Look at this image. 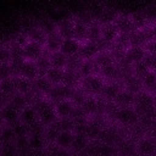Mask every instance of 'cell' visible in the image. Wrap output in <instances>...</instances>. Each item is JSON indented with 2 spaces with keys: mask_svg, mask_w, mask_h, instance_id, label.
<instances>
[{
  "mask_svg": "<svg viewBox=\"0 0 156 156\" xmlns=\"http://www.w3.org/2000/svg\"><path fill=\"white\" fill-rule=\"evenodd\" d=\"M13 40H15L16 43H18L20 45L24 46V45L29 41V38H28V35L26 34V32H24V30H22V32H18V33L15 35Z\"/></svg>",
  "mask_w": 156,
  "mask_h": 156,
  "instance_id": "9f6ffc18",
  "label": "cell"
},
{
  "mask_svg": "<svg viewBox=\"0 0 156 156\" xmlns=\"http://www.w3.org/2000/svg\"><path fill=\"white\" fill-rule=\"evenodd\" d=\"M60 132H61V129H60V127H58V124H57V119H56L54 123L46 126V127H45V130H44V138H45L46 144L55 143L56 139H57V136H58V133H60Z\"/></svg>",
  "mask_w": 156,
  "mask_h": 156,
  "instance_id": "83f0119b",
  "label": "cell"
},
{
  "mask_svg": "<svg viewBox=\"0 0 156 156\" xmlns=\"http://www.w3.org/2000/svg\"><path fill=\"white\" fill-rule=\"evenodd\" d=\"M89 141H90L89 138L84 133H77L73 135V140H72V144L69 146V151L73 154H79L80 151H83L87 147Z\"/></svg>",
  "mask_w": 156,
  "mask_h": 156,
  "instance_id": "e0dca14e",
  "label": "cell"
},
{
  "mask_svg": "<svg viewBox=\"0 0 156 156\" xmlns=\"http://www.w3.org/2000/svg\"><path fill=\"white\" fill-rule=\"evenodd\" d=\"M74 104L69 100V99H66V100H62L60 101L58 104L55 105V110H56V115L58 118H62V117H68L72 108H73Z\"/></svg>",
  "mask_w": 156,
  "mask_h": 156,
  "instance_id": "f546056e",
  "label": "cell"
},
{
  "mask_svg": "<svg viewBox=\"0 0 156 156\" xmlns=\"http://www.w3.org/2000/svg\"><path fill=\"white\" fill-rule=\"evenodd\" d=\"M130 20L136 29H144L145 27H147V17L144 13H140V12L133 13L130 15Z\"/></svg>",
  "mask_w": 156,
  "mask_h": 156,
  "instance_id": "bcb514c9",
  "label": "cell"
},
{
  "mask_svg": "<svg viewBox=\"0 0 156 156\" xmlns=\"http://www.w3.org/2000/svg\"><path fill=\"white\" fill-rule=\"evenodd\" d=\"M45 127L39 119L34 121L33 123L30 124H27V128H28V134H37V133H44L45 130Z\"/></svg>",
  "mask_w": 156,
  "mask_h": 156,
  "instance_id": "f907efd6",
  "label": "cell"
},
{
  "mask_svg": "<svg viewBox=\"0 0 156 156\" xmlns=\"http://www.w3.org/2000/svg\"><path fill=\"white\" fill-rule=\"evenodd\" d=\"M134 98H135V94H133L126 89H122L113 99V102L118 107H133Z\"/></svg>",
  "mask_w": 156,
  "mask_h": 156,
  "instance_id": "5bb4252c",
  "label": "cell"
},
{
  "mask_svg": "<svg viewBox=\"0 0 156 156\" xmlns=\"http://www.w3.org/2000/svg\"><path fill=\"white\" fill-rule=\"evenodd\" d=\"M101 38V24L98 21H93L88 26V41H96Z\"/></svg>",
  "mask_w": 156,
  "mask_h": 156,
  "instance_id": "ab89813d",
  "label": "cell"
},
{
  "mask_svg": "<svg viewBox=\"0 0 156 156\" xmlns=\"http://www.w3.org/2000/svg\"><path fill=\"white\" fill-rule=\"evenodd\" d=\"M44 150L48 156H69V154H71V151H68V149L60 147L56 143L46 144Z\"/></svg>",
  "mask_w": 156,
  "mask_h": 156,
  "instance_id": "d590c367",
  "label": "cell"
},
{
  "mask_svg": "<svg viewBox=\"0 0 156 156\" xmlns=\"http://www.w3.org/2000/svg\"><path fill=\"white\" fill-rule=\"evenodd\" d=\"M117 154L119 155H134L136 154V141L129 136L123 139L117 146H116Z\"/></svg>",
  "mask_w": 156,
  "mask_h": 156,
  "instance_id": "ac0fdd59",
  "label": "cell"
},
{
  "mask_svg": "<svg viewBox=\"0 0 156 156\" xmlns=\"http://www.w3.org/2000/svg\"><path fill=\"white\" fill-rule=\"evenodd\" d=\"M12 129H13V133L16 136H23V135H28V128H27V124L22 123L21 121L16 122L15 124L11 126Z\"/></svg>",
  "mask_w": 156,
  "mask_h": 156,
  "instance_id": "816d5d0a",
  "label": "cell"
},
{
  "mask_svg": "<svg viewBox=\"0 0 156 156\" xmlns=\"http://www.w3.org/2000/svg\"><path fill=\"white\" fill-rule=\"evenodd\" d=\"M82 80V76L79 73V71H71V69H65L63 73V79L62 83L65 85H68L71 88H76L80 84Z\"/></svg>",
  "mask_w": 156,
  "mask_h": 156,
  "instance_id": "d4e9b609",
  "label": "cell"
},
{
  "mask_svg": "<svg viewBox=\"0 0 156 156\" xmlns=\"http://www.w3.org/2000/svg\"><path fill=\"white\" fill-rule=\"evenodd\" d=\"M9 101H10V98H9L6 94H4V93L0 91V108L4 107Z\"/></svg>",
  "mask_w": 156,
  "mask_h": 156,
  "instance_id": "680465c9",
  "label": "cell"
},
{
  "mask_svg": "<svg viewBox=\"0 0 156 156\" xmlns=\"http://www.w3.org/2000/svg\"><path fill=\"white\" fill-rule=\"evenodd\" d=\"M87 96H88V94L85 93V90H84L80 85H78V87H76V88L73 89V93H72L69 100H71L74 105H82V104L84 102V100L87 99Z\"/></svg>",
  "mask_w": 156,
  "mask_h": 156,
  "instance_id": "7bdbcfd3",
  "label": "cell"
},
{
  "mask_svg": "<svg viewBox=\"0 0 156 156\" xmlns=\"http://www.w3.org/2000/svg\"><path fill=\"white\" fill-rule=\"evenodd\" d=\"M136 154L140 156H155L156 155V140L145 135L136 141Z\"/></svg>",
  "mask_w": 156,
  "mask_h": 156,
  "instance_id": "52a82bcc",
  "label": "cell"
},
{
  "mask_svg": "<svg viewBox=\"0 0 156 156\" xmlns=\"http://www.w3.org/2000/svg\"><path fill=\"white\" fill-rule=\"evenodd\" d=\"M33 107H34V110L38 115V119L44 126H49L58 118L57 115H56L55 105H52L46 98H43L39 101H37L33 105Z\"/></svg>",
  "mask_w": 156,
  "mask_h": 156,
  "instance_id": "6da1fadb",
  "label": "cell"
},
{
  "mask_svg": "<svg viewBox=\"0 0 156 156\" xmlns=\"http://www.w3.org/2000/svg\"><path fill=\"white\" fill-rule=\"evenodd\" d=\"M113 23L117 26L118 28V32L119 33H124V34H130L133 33L134 30H136V28L134 27L132 20H130V16H127V15H117L113 20Z\"/></svg>",
  "mask_w": 156,
  "mask_h": 156,
  "instance_id": "30bf717a",
  "label": "cell"
},
{
  "mask_svg": "<svg viewBox=\"0 0 156 156\" xmlns=\"http://www.w3.org/2000/svg\"><path fill=\"white\" fill-rule=\"evenodd\" d=\"M24 32L28 35L29 40L35 41V43H39L41 45H45V41H46V37L48 35H46V33L39 26H30Z\"/></svg>",
  "mask_w": 156,
  "mask_h": 156,
  "instance_id": "ffe728a7",
  "label": "cell"
},
{
  "mask_svg": "<svg viewBox=\"0 0 156 156\" xmlns=\"http://www.w3.org/2000/svg\"><path fill=\"white\" fill-rule=\"evenodd\" d=\"M80 48V43L77 41L76 39H63L62 44H61V48H60V51L62 54H65L66 56H71V55H74V54H78V50Z\"/></svg>",
  "mask_w": 156,
  "mask_h": 156,
  "instance_id": "484cf974",
  "label": "cell"
},
{
  "mask_svg": "<svg viewBox=\"0 0 156 156\" xmlns=\"http://www.w3.org/2000/svg\"><path fill=\"white\" fill-rule=\"evenodd\" d=\"M0 149H1V144H0Z\"/></svg>",
  "mask_w": 156,
  "mask_h": 156,
  "instance_id": "be15d7a7",
  "label": "cell"
},
{
  "mask_svg": "<svg viewBox=\"0 0 156 156\" xmlns=\"http://www.w3.org/2000/svg\"><path fill=\"white\" fill-rule=\"evenodd\" d=\"M29 146L34 151H40L45 147L46 141L44 138V133H37V134H28Z\"/></svg>",
  "mask_w": 156,
  "mask_h": 156,
  "instance_id": "f1b7e54d",
  "label": "cell"
},
{
  "mask_svg": "<svg viewBox=\"0 0 156 156\" xmlns=\"http://www.w3.org/2000/svg\"><path fill=\"white\" fill-rule=\"evenodd\" d=\"M9 77H12L10 62L9 63H0V80L9 78Z\"/></svg>",
  "mask_w": 156,
  "mask_h": 156,
  "instance_id": "11a10c76",
  "label": "cell"
},
{
  "mask_svg": "<svg viewBox=\"0 0 156 156\" xmlns=\"http://www.w3.org/2000/svg\"><path fill=\"white\" fill-rule=\"evenodd\" d=\"M112 45H115V46H117L119 49H123V50H128L130 48V44H129V34L118 33V35L113 40Z\"/></svg>",
  "mask_w": 156,
  "mask_h": 156,
  "instance_id": "7dc6e473",
  "label": "cell"
},
{
  "mask_svg": "<svg viewBox=\"0 0 156 156\" xmlns=\"http://www.w3.org/2000/svg\"><path fill=\"white\" fill-rule=\"evenodd\" d=\"M147 38L143 29H136L133 33L129 34V44L130 46H138V48H145L147 44Z\"/></svg>",
  "mask_w": 156,
  "mask_h": 156,
  "instance_id": "4316f807",
  "label": "cell"
},
{
  "mask_svg": "<svg viewBox=\"0 0 156 156\" xmlns=\"http://www.w3.org/2000/svg\"><path fill=\"white\" fill-rule=\"evenodd\" d=\"M15 139L16 135L13 133L12 127L9 124H4L0 132V143H10V141H15Z\"/></svg>",
  "mask_w": 156,
  "mask_h": 156,
  "instance_id": "f6af8a7d",
  "label": "cell"
},
{
  "mask_svg": "<svg viewBox=\"0 0 156 156\" xmlns=\"http://www.w3.org/2000/svg\"><path fill=\"white\" fill-rule=\"evenodd\" d=\"M144 62L146 63V66L149 67L150 71H155L156 69V54L146 52V55L144 57Z\"/></svg>",
  "mask_w": 156,
  "mask_h": 156,
  "instance_id": "db71d44e",
  "label": "cell"
},
{
  "mask_svg": "<svg viewBox=\"0 0 156 156\" xmlns=\"http://www.w3.org/2000/svg\"><path fill=\"white\" fill-rule=\"evenodd\" d=\"M117 154V150L115 146L104 144L101 141L90 140L87 145V147L77 154V156H115Z\"/></svg>",
  "mask_w": 156,
  "mask_h": 156,
  "instance_id": "7a4b0ae2",
  "label": "cell"
},
{
  "mask_svg": "<svg viewBox=\"0 0 156 156\" xmlns=\"http://www.w3.org/2000/svg\"><path fill=\"white\" fill-rule=\"evenodd\" d=\"M20 76L21 77H24L29 80H35L38 77H39V71L37 68V65L34 61H30V60H26L22 68H21V72H20Z\"/></svg>",
  "mask_w": 156,
  "mask_h": 156,
  "instance_id": "2e32d148",
  "label": "cell"
},
{
  "mask_svg": "<svg viewBox=\"0 0 156 156\" xmlns=\"http://www.w3.org/2000/svg\"><path fill=\"white\" fill-rule=\"evenodd\" d=\"M132 69H133V74H134L135 77H138L139 79H143V78L150 72V69H149V67L146 66V63L144 62V60L133 63V65H132Z\"/></svg>",
  "mask_w": 156,
  "mask_h": 156,
  "instance_id": "ee69618b",
  "label": "cell"
},
{
  "mask_svg": "<svg viewBox=\"0 0 156 156\" xmlns=\"http://www.w3.org/2000/svg\"><path fill=\"white\" fill-rule=\"evenodd\" d=\"M13 77V80H15V87H16V90L21 94H26L30 90L32 85H33V82L24 78V77H21V76H12Z\"/></svg>",
  "mask_w": 156,
  "mask_h": 156,
  "instance_id": "d6a6232c",
  "label": "cell"
},
{
  "mask_svg": "<svg viewBox=\"0 0 156 156\" xmlns=\"http://www.w3.org/2000/svg\"><path fill=\"white\" fill-rule=\"evenodd\" d=\"M23 52H24V58L35 61L43 52H44V45L29 40L24 46H23Z\"/></svg>",
  "mask_w": 156,
  "mask_h": 156,
  "instance_id": "8fae6325",
  "label": "cell"
},
{
  "mask_svg": "<svg viewBox=\"0 0 156 156\" xmlns=\"http://www.w3.org/2000/svg\"><path fill=\"white\" fill-rule=\"evenodd\" d=\"M154 72H155V74H156V69H155V71H154Z\"/></svg>",
  "mask_w": 156,
  "mask_h": 156,
  "instance_id": "6125c7cd",
  "label": "cell"
},
{
  "mask_svg": "<svg viewBox=\"0 0 156 156\" xmlns=\"http://www.w3.org/2000/svg\"><path fill=\"white\" fill-rule=\"evenodd\" d=\"M4 126V118H2V115H1V111H0V127Z\"/></svg>",
  "mask_w": 156,
  "mask_h": 156,
  "instance_id": "94428289",
  "label": "cell"
},
{
  "mask_svg": "<svg viewBox=\"0 0 156 156\" xmlns=\"http://www.w3.org/2000/svg\"><path fill=\"white\" fill-rule=\"evenodd\" d=\"M123 89L122 82H106L100 91V96L107 101H113L116 95Z\"/></svg>",
  "mask_w": 156,
  "mask_h": 156,
  "instance_id": "ba28073f",
  "label": "cell"
},
{
  "mask_svg": "<svg viewBox=\"0 0 156 156\" xmlns=\"http://www.w3.org/2000/svg\"><path fill=\"white\" fill-rule=\"evenodd\" d=\"M0 91L4 93V94H6L9 98L17 91L16 90V87H15L13 77H9V78H5V79L0 80Z\"/></svg>",
  "mask_w": 156,
  "mask_h": 156,
  "instance_id": "60d3db41",
  "label": "cell"
},
{
  "mask_svg": "<svg viewBox=\"0 0 156 156\" xmlns=\"http://www.w3.org/2000/svg\"><path fill=\"white\" fill-rule=\"evenodd\" d=\"M83 107V110L85 111V113L90 117L94 115H98V101H96V96L94 95H88L87 99L84 100V102L80 105Z\"/></svg>",
  "mask_w": 156,
  "mask_h": 156,
  "instance_id": "1f68e13d",
  "label": "cell"
},
{
  "mask_svg": "<svg viewBox=\"0 0 156 156\" xmlns=\"http://www.w3.org/2000/svg\"><path fill=\"white\" fill-rule=\"evenodd\" d=\"M33 85H34V88L39 91V93H41L44 96L46 95V93L50 90V88L52 87V84L50 83V80L46 78V76H39L35 80H33Z\"/></svg>",
  "mask_w": 156,
  "mask_h": 156,
  "instance_id": "8d00e7d4",
  "label": "cell"
},
{
  "mask_svg": "<svg viewBox=\"0 0 156 156\" xmlns=\"http://www.w3.org/2000/svg\"><path fill=\"white\" fill-rule=\"evenodd\" d=\"M0 111H1V115H2V118H4L5 124L12 126V124H15L16 122L20 121V113H21V111L18 108H16L10 101L4 107H1Z\"/></svg>",
  "mask_w": 156,
  "mask_h": 156,
  "instance_id": "9c48e42d",
  "label": "cell"
},
{
  "mask_svg": "<svg viewBox=\"0 0 156 156\" xmlns=\"http://www.w3.org/2000/svg\"><path fill=\"white\" fill-rule=\"evenodd\" d=\"M57 124L60 127L61 130H73L74 123L69 117H62V118H57Z\"/></svg>",
  "mask_w": 156,
  "mask_h": 156,
  "instance_id": "f5cc1de1",
  "label": "cell"
},
{
  "mask_svg": "<svg viewBox=\"0 0 156 156\" xmlns=\"http://www.w3.org/2000/svg\"><path fill=\"white\" fill-rule=\"evenodd\" d=\"M38 119V115L34 110L33 106L30 105H27L23 110H21V113H20V121L24 124H30L33 123L34 121Z\"/></svg>",
  "mask_w": 156,
  "mask_h": 156,
  "instance_id": "4dcf8cb0",
  "label": "cell"
},
{
  "mask_svg": "<svg viewBox=\"0 0 156 156\" xmlns=\"http://www.w3.org/2000/svg\"><path fill=\"white\" fill-rule=\"evenodd\" d=\"M0 132H1V128H0Z\"/></svg>",
  "mask_w": 156,
  "mask_h": 156,
  "instance_id": "e7e4bbea",
  "label": "cell"
},
{
  "mask_svg": "<svg viewBox=\"0 0 156 156\" xmlns=\"http://www.w3.org/2000/svg\"><path fill=\"white\" fill-rule=\"evenodd\" d=\"M115 122L127 129L134 127L139 122V115L133 107H119L115 117Z\"/></svg>",
  "mask_w": 156,
  "mask_h": 156,
  "instance_id": "277c9868",
  "label": "cell"
},
{
  "mask_svg": "<svg viewBox=\"0 0 156 156\" xmlns=\"http://www.w3.org/2000/svg\"><path fill=\"white\" fill-rule=\"evenodd\" d=\"M150 136H152L155 140H156V124H155V127L151 129V132H150V134H149Z\"/></svg>",
  "mask_w": 156,
  "mask_h": 156,
  "instance_id": "91938a15",
  "label": "cell"
},
{
  "mask_svg": "<svg viewBox=\"0 0 156 156\" xmlns=\"http://www.w3.org/2000/svg\"><path fill=\"white\" fill-rule=\"evenodd\" d=\"M118 28L117 26L112 22H107V23H104L101 24V37L108 41V43H113V40L116 39V37L118 35Z\"/></svg>",
  "mask_w": 156,
  "mask_h": 156,
  "instance_id": "44dd1931",
  "label": "cell"
},
{
  "mask_svg": "<svg viewBox=\"0 0 156 156\" xmlns=\"http://www.w3.org/2000/svg\"><path fill=\"white\" fill-rule=\"evenodd\" d=\"M73 89L74 88H71L68 85H65L63 83H60V84H52V87L50 88V90L46 93L45 98L52 104V105H56L58 104L60 101L62 100H66V99H69L72 93H73Z\"/></svg>",
  "mask_w": 156,
  "mask_h": 156,
  "instance_id": "5b68a950",
  "label": "cell"
},
{
  "mask_svg": "<svg viewBox=\"0 0 156 156\" xmlns=\"http://www.w3.org/2000/svg\"><path fill=\"white\" fill-rule=\"evenodd\" d=\"M56 24H57V32L61 34V37L63 39H72L73 38V26H74L73 17L61 18Z\"/></svg>",
  "mask_w": 156,
  "mask_h": 156,
  "instance_id": "7c38bea8",
  "label": "cell"
},
{
  "mask_svg": "<svg viewBox=\"0 0 156 156\" xmlns=\"http://www.w3.org/2000/svg\"><path fill=\"white\" fill-rule=\"evenodd\" d=\"M37 65V68L39 71V76H45L46 72L50 69L51 63H50V52L44 48V52L34 61Z\"/></svg>",
  "mask_w": 156,
  "mask_h": 156,
  "instance_id": "603a6c76",
  "label": "cell"
},
{
  "mask_svg": "<svg viewBox=\"0 0 156 156\" xmlns=\"http://www.w3.org/2000/svg\"><path fill=\"white\" fill-rule=\"evenodd\" d=\"M62 41H63V38H62V37H61V34L56 30V32H54V33L48 34L44 48H45L49 52L58 51V50H60V48H61Z\"/></svg>",
  "mask_w": 156,
  "mask_h": 156,
  "instance_id": "d6986e66",
  "label": "cell"
},
{
  "mask_svg": "<svg viewBox=\"0 0 156 156\" xmlns=\"http://www.w3.org/2000/svg\"><path fill=\"white\" fill-rule=\"evenodd\" d=\"M122 84H123V89H126V90H128V91H130L133 94H138L139 91L143 90L141 79H139L134 74H132L130 77L123 79L122 80Z\"/></svg>",
  "mask_w": 156,
  "mask_h": 156,
  "instance_id": "cb8c5ba5",
  "label": "cell"
},
{
  "mask_svg": "<svg viewBox=\"0 0 156 156\" xmlns=\"http://www.w3.org/2000/svg\"><path fill=\"white\" fill-rule=\"evenodd\" d=\"M83 58L78 55V54H74V55H71V56H67V61H66V66H65V69H71V71H79L82 63H83Z\"/></svg>",
  "mask_w": 156,
  "mask_h": 156,
  "instance_id": "b9f144b4",
  "label": "cell"
},
{
  "mask_svg": "<svg viewBox=\"0 0 156 156\" xmlns=\"http://www.w3.org/2000/svg\"><path fill=\"white\" fill-rule=\"evenodd\" d=\"M74 26H73V39H76L77 41H79L80 44L82 43H85L88 40V26L77 21L74 17Z\"/></svg>",
  "mask_w": 156,
  "mask_h": 156,
  "instance_id": "7402d4cb",
  "label": "cell"
},
{
  "mask_svg": "<svg viewBox=\"0 0 156 156\" xmlns=\"http://www.w3.org/2000/svg\"><path fill=\"white\" fill-rule=\"evenodd\" d=\"M63 73H65V69H63V68L50 67V69L46 72L45 76H46V78L50 80L51 84H60V83H62Z\"/></svg>",
  "mask_w": 156,
  "mask_h": 156,
  "instance_id": "f35d334b",
  "label": "cell"
},
{
  "mask_svg": "<svg viewBox=\"0 0 156 156\" xmlns=\"http://www.w3.org/2000/svg\"><path fill=\"white\" fill-rule=\"evenodd\" d=\"M144 49H145V51L149 52V54H156V39L149 41V43L145 45Z\"/></svg>",
  "mask_w": 156,
  "mask_h": 156,
  "instance_id": "6f0895ef",
  "label": "cell"
},
{
  "mask_svg": "<svg viewBox=\"0 0 156 156\" xmlns=\"http://www.w3.org/2000/svg\"><path fill=\"white\" fill-rule=\"evenodd\" d=\"M11 61V51L7 44H0V63H9Z\"/></svg>",
  "mask_w": 156,
  "mask_h": 156,
  "instance_id": "681fc988",
  "label": "cell"
},
{
  "mask_svg": "<svg viewBox=\"0 0 156 156\" xmlns=\"http://www.w3.org/2000/svg\"><path fill=\"white\" fill-rule=\"evenodd\" d=\"M93 60L95 61V63L100 68H102L105 66H108V65H111V63L115 62L113 61V57H112V55H111V52L108 50H106V51H99Z\"/></svg>",
  "mask_w": 156,
  "mask_h": 156,
  "instance_id": "836d02e7",
  "label": "cell"
},
{
  "mask_svg": "<svg viewBox=\"0 0 156 156\" xmlns=\"http://www.w3.org/2000/svg\"><path fill=\"white\" fill-rule=\"evenodd\" d=\"M66 61H67V56L65 54H62L60 50L58 51L50 52V63H51V67L65 68Z\"/></svg>",
  "mask_w": 156,
  "mask_h": 156,
  "instance_id": "74e56055",
  "label": "cell"
},
{
  "mask_svg": "<svg viewBox=\"0 0 156 156\" xmlns=\"http://www.w3.org/2000/svg\"><path fill=\"white\" fill-rule=\"evenodd\" d=\"M10 102H11L16 108H18L20 111L23 110V108L28 105L27 101H26V99H24V95L21 94V93H18V91H16L13 95L10 96Z\"/></svg>",
  "mask_w": 156,
  "mask_h": 156,
  "instance_id": "c3c4849f",
  "label": "cell"
},
{
  "mask_svg": "<svg viewBox=\"0 0 156 156\" xmlns=\"http://www.w3.org/2000/svg\"><path fill=\"white\" fill-rule=\"evenodd\" d=\"M155 107H156V101H155V99H154V96L151 94H149L145 90H141L138 94H135L133 108L136 111L139 117L149 113Z\"/></svg>",
  "mask_w": 156,
  "mask_h": 156,
  "instance_id": "3957f363",
  "label": "cell"
},
{
  "mask_svg": "<svg viewBox=\"0 0 156 156\" xmlns=\"http://www.w3.org/2000/svg\"><path fill=\"white\" fill-rule=\"evenodd\" d=\"M73 132L71 130H61L58 133V136L56 139V144L60 146V147H63V149H69L71 144H72V140H73Z\"/></svg>",
  "mask_w": 156,
  "mask_h": 156,
  "instance_id": "e575fe53",
  "label": "cell"
},
{
  "mask_svg": "<svg viewBox=\"0 0 156 156\" xmlns=\"http://www.w3.org/2000/svg\"><path fill=\"white\" fill-rule=\"evenodd\" d=\"M99 52V49H98V45L94 41H85V43H82L80 44V48L78 50V55L83 58V60H90V58H94L95 55Z\"/></svg>",
  "mask_w": 156,
  "mask_h": 156,
  "instance_id": "9a60e30c",
  "label": "cell"
},
{
  "mask_svg": "<svg viewBox=\"0 0 156 156\" xmlns=\"http://www.w3.org/2000/svg\"><path fill=\"white\" fill-rule=\"evenodd\" d=\"M105 82L104 79L98 76V74H90V76H87V77H83L82 80H80V87L85 90V93L88 95H99L102 87H104Z\"/></svg>",
  "mask_w": 156,
  "mask_h": 156,
  "instance_id": "8992f818",
  "label": "cell"
},
{
  "mask_svg": "<svg viewBox=\"0 0 156 156\" xmlns=\"http://www.w3.org/2000/svg\"><path fill=\"white\" fill-rule=\"evenodd\" d=\"M145 55H146V51H145L144 48L130 46V48L126 51V56H124V58H122V60H124L126 62L133 65V63H135V62L143 61L144 57H145Z\"/></svg>",
  "mask_w": 156,
  "mask_h": 156,
  "instance_id": "4fadbf2b",
  "label": "cell"
}]
</instances>
